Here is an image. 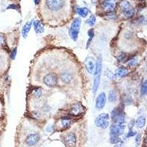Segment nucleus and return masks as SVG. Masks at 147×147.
I'll list each match as a JSON object with an SVG mask.
<instances>
[{"instance_id": "1", "label": "nucleus", "mask_w": 147, "mask_h": 147, "mask_svg": "<svg viewBox=\"0 0 147 147\" xmlns=\"http://www.w3.org/2000/svg\"><path fill=\"white\" fill-rule=\"evenodd\" d=\"M102 69V58L101 56H99L96 60V67H95V70L93 73V94L96 93L99 88V85H100Z\"/></svg>"}, {"instance_id": "2", "label": "nucleus", "mask_w": 147, "mask_h": 147, "mask_svg": "<svg viewBox=\"0 0 147 147\" xmlns=\"http://www.w3.org/2000/svg\"><path fill=\"white\" fill-rule=\"evenodd\" d=\"M81 26V19L80 18H76L74 21H72L71 24L70 28L69 30V34L70 38L74 41H76L79 37V29Z\"/></svg>"}, {"instance_id": "3", "label": "nucleus", "mask_w": 147, "mask_h": 147, "mask_svg": "<svg viewBox=\"0 0 147 147\" xmlns=\"http://www.w3.org/2000/svg\"><path fill=\"white\" fill-rule=\"evenodd\" d=\"M119 7L121 8L124 15L126 19H130L133 17V15H135V10L128 1L124 0L121 2V3L119 4Z\"/></svg>"}, {"instance_id": "4", "label": "nucleus", "mask_w": 147, "mask_h": 147, "mask_svg": "<svg viewBox=\"0 0 147 147\" xmlns=\"http://www.w3.org/2000/svg\"><path fill=\"white\" fill-rule=\"evenodd\" d=\"M110 116L107 113H101L95 119V125L101 129H107L109 126Z\"/></svg>"}, {"instance_id": "5", "label": "nucleus", "mask_w": 147, "mask_h": 147, "mask_svg": "<svg viewBox=\"0 0 147 147\" xmlns=\"http://www.w3.org/2000/svg\"><path fill=\"white\" fill-rule=\"evenodd\" d=\"M46 5L52 11H58L64 6L63 0H46Z\"/></svg>"}, {"instance_id": "6", "label": "nucleus", "mask_w": 147, "mask_h": 147, "mask_svg": "<svg viewBox=\"0 0 147 147\" xmlns=\"http://www.w3.org/2000/svg\"><path fill=\"white\" fill-rule=\"evenodd\" d=\"M58 82V77L54 73H49L45 75L43 77V83L46 86L52 88L55 87L57 84Z\"/></svg>"}, {"instance_id": "7", "label": "nucleus", "mask_w": 147, "mask_h": 147, "mask_svg": "<svg viewBox=\"0 0 147 147\" xmlns=\"http://www.w3.org/2000/svg\"><path fill=\"white\" fill-rule=\"evenodd\" d=\"M107 101V96L105 92H101L96 96L95 101V108L97 110H101L105 107Z\"/></svg>"}, {"instance_id": "8", "label": "nucleus", "mask_w": 147, "mask_h": 147, "mask_svg": "<svg viewBox=\"0 0 147 147\" xmlns=\"http://www.w3.org/2000/svg\"><path fill=\"white\" fill-rule=\"evenodd\" d=\"M125 125L124 124H119L116 123H113L110 126V135L115 136L122 135L124 133Z\"/></svg>"}, {"instance_id": "9", "label": "nucleus", "mask_w": 147, "mask_h": 147, "mask_svg": "<svg viewBox=\"0 0 147 147\" xmlns=\"http://www.w3.org/2000/svg\"><path fill=\"white\" fill-rule=\"evenodd\" d=\"M40 139H41V137H40L39 134L32 133V134H29L28 136L26 138L25 143L28 146H34L39 142Z\"/></svg>"}, {"instance_id": "10", "label": "nucleus", "mask_w": 147, "mask_h": 147, "mask_svg": "<svg viewBox=\"0 0 147 147\" xmlns=\"http://www.w3.org/2000/svg\"><path fill=\"white\" fill-rule=\"evenodd\" d=\"M84 64L86 70L88 71V72L89 74H93L94 73V70H95V67H96V63L95 60L93 57H87L84 61Z\"/></svg>"}, {"instance_id": "11", "label": "nucleus", "mask_w": 147, "mask_h": 147, "mask_svg": "<svg viewBox=\"0 0 147 147\" xmlns=\"http://www.w3.org/2000/svg\"><path fill=\"white\" fill-rule=\"evenodd\" d=\"M102 6L105 11L107 13H111L114 10L116 7V1L115 0H104L102 3Z\"/></svg>"}, {"instance_id": "12", "label": "nucleus", "mask_w": 147, "mask_h": 147, "mask_svg": "<svg viewBox=\"0 0 147 147\" xmlns=\"http://www.w3.org/2000/svg\"><path fill=\"white\" fill-rule=\"evenodd\" d=\"M60 77V79L63 83H64L65 84H69L74 79V74H73V73L71 72L70 71L66 70L63 71V72H61Z\"/></svg>"}, {"instance_id": "13", "label": "nucleus", "mask_w": 147, "mask_h": 147, "mask_svg": "<svg viewBox=\"0 0 147 147\" xmlns=\"http://www.w3.org/2000/svg\"><path fill=\"white\" fill-rule=\"evenodd\" d=\"M65 142L67 146L70 147L74 146L77 143V137L75 134L73 133H70L66 135L65 138Z\"/></svg>"}, {"instance_id": "14", "label": "nucleus", "mask_w": 147, "mask_h": 147, "mask_svg": "<svg viewBox=\"0 0 147 147\" xmlns=\"http://www.w3.org/2000/svg\"><path fill=\"white\" fill-rule=\"evenodd\" d=\"M84 111V107L80 103H77L72 105L71 109V113L74 116H79Z\"/></svg>"}, {"instance_id": "15", "label": "nucleus", "mask_w": 147, "mask_h": 147, "mask_svg": "<svg viewBox=\"0 0 147 147\" xmlns=\"http://www.w3.org/2000/svg\"><path fill=\"white\" fill-rule=\"evenodd\" d=\"M33 24V21H27L23 27L22 28V30H21V35L23 36L24 38H26L28 35L29 32L30 31V29L32 28V26Z\"/></svg>"}, {"instance_id": "16", "label": "nucleus", "mask_w": 147, "mask_h": 147, "mask_svg": "<svg viewBox=\"0 0 147 147\" xmlns=\"http://www.w3.org/2000/svg\"><path fill=\"white\" fill-rule=\"evenodd\" d=\"M33 27L35 29V32L37 34H41L43 33L44 31V27L42 24V23L41 22V21L37 20L33 22Z\"/></svg>"}, {"instance_id": "17", "label": "nucleus", "mask_w": 147, "mask_h": 147, "mask_svg": "<svg viewBox=\"0 0 147 147\" xmlns=\"http://www.w3.org/2000/svg\"><path fill=\"white\" fill-rule=\"evenodd\" d=\"M128 72H129V71L127 69V68L124 67V66H121L116 69V72H115V76L118 77H124L127 75Z\"/></svg>"}, {"instance_id": "18", "label": "nucleus", "mask_w": 147, "mask_h": 147, "mask_svg": "<svg viewBox=\"0 0 147 147\" xmlns=\"http://www.w3.org/2000/svg\"><path fill=\"white\" fill-rule=\"evenodd\" d=\"M118 99V94L116 91L111 90L108 93V101L110 102H116Z\"/></svg>"}, {"instance_id": "19", "label": "nucleus", "mask_w": 147, "mask_h": 147, "mask_svg": "<svg viewBox=\"0 0 147 147\" xmlns=\"http://www.w3.org/2000/svg\"><path fill=\"white\" fill-rule=\"evenodd\" d=\"M77 13L81 17L85 18L88 14L89 10L87 7H78V8H77Z\"/></svg>"}, {"instance_id": "20", "label": "nucleus", "mask_w": 147, "mask_h": 147, "mask_svg": "<svg viewBox=\"0 0 147 147\" xmlns=\"http://www.w3.org/2000/svg\"><path fill=\"white\" fill-rule=\"evenodd\" d=\"M146 120L144 116H140L136 120L135 124L138 128H143L146 125Z\"/></svg>"}, {"instance_id": "21", "label": "nucleus", "mask_w": 147, "mask_h": 147, "mask_svg": "<svg viewBox=\"0 0 147 147\" xmlns=\"http://www.w3.org/2000/svg\"><path fill=\"white\" fill-rule=\"evenodd\" d=\"M88 37H89V39L87 42V48L89 47V46L91 45V43L93 40V38H94V30L93 29H88Z\"/></svg>"}, {"instance_id": "22", "label": "nucleus", "mask_w": 147, "mask_h": 147, "mask_svg": "<svg viewBox=\"0 0 147 147\" xmlns=\"http://www.w3.org/2000/svg\"><path fill=\"white\" fill-rule=\"evenodd\" d=\"M61 124H62L63 127H65V128L69 127L71 124V119L67 118V117H64L61 119Z\"/></svg>"}, {"instance_id": "23", "label": "nucleus", "mask_w": 147, "mask_h": 147, "mask_svg": "<svg viewBox=\"0 0 147 147\" xmlns=\"http://www.w3.org/2000/svg\"><path fill=\"white\" fill-rule=\"evenodd\" d=\"M96 17L93 15H92L91 17L86 21V23L89 25V26H91V27H93V26H94V24H96Z\"/></svg>"}, {"instance_id": "24", "label": "nucleus", "mask_w": 147, "mask_h": 147, "mask_svg": "<svg viewBox=\"0 0 147 147\" xmlns=\"http://www.w3.org/2000/svg\"><path fill=\"white\" fill-rule=\"evenodd\" d=\"M110 142L112 144H118L121 142V138L119 136H115V135H111L110 138Z\"/></svg>"}, {"instance_id": "25", "label": "nucleus", "mask_w": 147, "mask_h": 147, "mask_svg": "<svg viewBox=\"0 0 147 147\" xmlns=\"http://www.w3.org/2000/svg\"><path fill=\"white\" fill-rule=\"evenodd\" d=\"M42 94V90L41 88H35V89L33 91V95L35 98H40Z\"/></svg>"}, {"instance_id": "26", "label": "nucleus", "mask_w": 147, "mask_h": 147, "mask_svg": "<svg viewBox=\"0 0 147 147\" xmlns=\"http://www.w3.org/2000/svg\"><path fill=\"white\" fill-rule=\"evenodd\" d=\"M126 53H124V52H121L120 53L118 56V60H119L120 62H123V63H125V61H126Z\"/></svg>"}, {"instance_id": "27", "label": "nucleus", "mask_w": 147, "mask_h": 147, "mask_svg": "<svg viewBox=\"0 0 147 147\" xmlns=\"http://www.w3.org/2000/svg\"><path fill=\"white\" fill-rule=\"evenodd\" d=\"M141 93L147 96V79L144 81L141 87Z\"/></svg>"}, {"instance_id": "28", "label": "nucleus", "mask_w": 147, "mask_h": 147, "mask_svg": "<svg viewBox=\"0 0 147 147\" xmlns=\"http://www.w3.org/2000/svg\"><path fill=\"white\" fill-rule=\"evenodd\" d=\"M137 63H138V60H137L136 58H133V59H131V60L128 62V66L133 67V66H135Z\"/></svg>"}, {"instance_id": "29", "label": "nucleus", "mask_w": 147, "mask_h": 147, "mask_svg": "<svg viewBox=\"0 0 147 147\" xmlns=\"http://www.w3.org/2000/svg\"><path fill=\"white\" fill-rule=\"evenodd\" d=\"M16 55H17V48L15 47L14 49L12 50L11 52V54H10V58L12 60H15V57H16Z\"/></svg>"}, {"instance_id": "30", "label": "nucleus", "mask_w": 147, "mask_h": 147, "mask_svg": "<svg viewBox=\"0 0 147 147\" xmlns=\"http://www.w3.org/2000/svg\"><path fill=\"white\" fill-rule=\"evenodd\" d=\"M106 75H107V77H108L110 79H114V75H115V74H113V73H112L110 70H107Z\"/></svg>"}, {"instance_id": "31", "label": "nucleus", "mask_w": 147, "mask_h": 147, "mask_svg": "<svg viewBox=\"0 0 147 147\" xmlns=\"http://www.w3.org/2000/svg\"><path fill=\"white\" fill-rule=\"evenodd\" d=\"M136 135V133L135 132H134L133 131V129H131V130H129V133H127V135H126V138H130V137H133L134 135Z\"/></svg>"}, {"instance_id": "32", "label": "nucleus", "mask_w": 147, "mask_h": 147, "mask_svg": "<svg viewBox=\"0 0 147 147\" xmlns=\"http://www.w3.org/2000/svg\"><path fill=\"white\" fill-rule=\"evenodd\" d=\"M135 120L133 119V120H131L129 122V124H128V126H129V130H131V129H133V127L135 125Z\"/></svg>"}, {"instance_id": "33", "label": "nucleus", "mask_w": 147, "mask_h": 147, "mask_svg": "<svg viewBox=\"0 0 147 147\" xmlns=\"http://www.w3.org/2000/svg\"><path fill=\"white\" fill-rule=\"evenodd\" d=\"M135 142H136V144L137 145H139L140 143V134H138L136 135V138H135Z\"/></svg>"}, {"instance_id": "34", "label": "nucleus", "mask_w": 147, "mask_h": 147, "mask_svg": "<svg viewBox=\"0 0 147 147\" xmlns=\"http://www.w3.org/2000/svg\"><path fill=\"white\" fill-rule=\"evenodd\" d=\"M7 9H14V10H18L19 9V6L16 5H10L8 7H7Z\"/></svg>"}, {"instance_id": "35", "label": "nucleus", "mask_w": 147, "mask_h": 147, "mask_svg": "<svg viewBox=\"0 0 147 147\" xmlns=\"http://www.w3.org/2000/svg\"><path fill=\"white\" fill-rule=\"evenodd\" d=\"M4 43V38L2 35H0V44H2Z\"/></svg>"}, {"instance_id": "36", "label": "nucleus", "mask_w": 147, "mask_h": 147, "mask_svg": "<svg viewBox=\"0 0 147 147\" xmlns=\"http://www.w3.org/2000/svg\"><path fill=\"white\" fill-rule=\"evenodd\" d=\"M34 2H35V5H38L40 2V0H34Z\"/></svg>"}, {"instance_id": "37", "label": "nucleus", "mask_w": 147, "mask_h": 147, "mask_svg": "<svg viewBox=\"0 0 147 147\" xmlns=\"http://www.w3.org/2000/svg\"><path fill=\"white\" fill-rule=\"evenodd\" d=\"M114 147H121V146H119V145H117V144H116V146H115Z\"/></svg>"}, {"instance_id": "38", "label": "nucleus", "mask_w": 147, "mask_h": 147, "mask_svg": "<svg viewBox=\"0 0 147 147\" xmlns=\"http://www.w3.org/2000/svg\"><path fill=\"white\" fill-rule=\"evenodd\" d=\"M146 145H147V136H146Z\"/></svg>"}, {"instance_id": "39", "label": "nucleus", "mask_w": 147, "mask_h": 147, "mask_svg": "<svg viewBox=\"0 0 147 147\" xmlns=\"http://www.w3.org/2000/svg\"><path fill=\"white\" fill-rule=\"evenodd\" d=\"M0 65H1V60H0Z\"/></svg>"}, {"instance_id": "40", "label": "nucleus", "mask_w": 147, "mask_h": 147, "mask_svg": "<svg viewBox=\"0 0 147 147\" xmlns=\"http://www.w3.org/2000/svg\"><path fill=\"white\" fill-rule=\"evenodd\" d=\"M139 1H142V0H139Z\"/></svg>"}]
</instances>
